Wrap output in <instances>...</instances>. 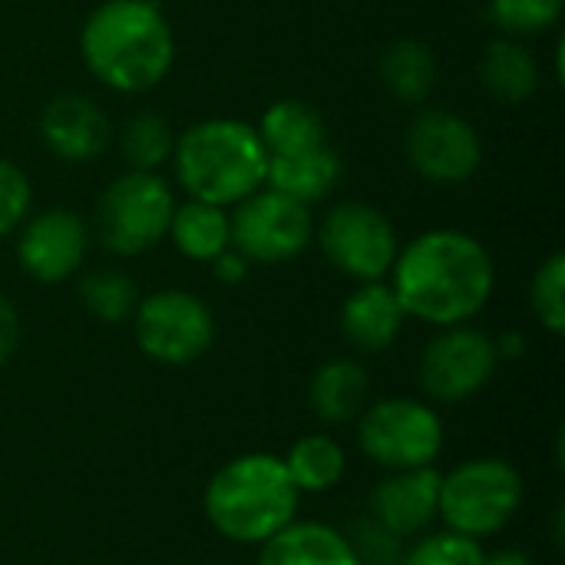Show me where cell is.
Listing matches in <instances>:
<instances>
[{"instance_id":"21","label":"cell","mask_w":565,"mask_h":565,"mask_svg":"<svg viewBox=\"0 0 565 565\" xmlns=\"http://www.w3.org/2000/svg\"><path fill=\"white\" fill-rule=\"evenodd\" d=\"M377 76L381 86L404 106H424L440 79V66L434 50L424 40L414 36H401L394 43L384 46L381 60H377Z\"/></svg>"},{"instance_id":"17","label":"cell","mask_w":565,"mask_h":565,"mask_svg":"<svg viewBox=\"0 0 565 565\" xmlns=\"http://www.w3.org/2000/svg\"><path fill=\"white\" fill-rule=\"evenodd\" d=\"M341 175H344L341 152L331 142H324L318 149H305L291 156H268L265 185L301 205H315L334 192Z\"/></svg>"},{"instance_id":"26","label":"cell","mask_w":565,"mask_h":565,"mask_svg":"<svg viewBox=\"0 0 565 565\" xmlns=\"http://www.w3.org/2000/svg\"><path fill=\"white\" fill-rule=\"evenodd\" d=\"M175 132L159 113H136L119 132V152L136 172H159L172 159Z\"/></svg>"},{"instance_id":"25","label":"cell","mask_w":565,"mask_h":565,"mask_svg":"<svg viewBox=\"0 0 565 565\" xmlns=\"http://www.w3.org/2000/svg\"><path fill=\"white\" fill-rule=\"evenodd\" d=\"M79 305L103 324H122L139 305V288L122 268H96L79 278Z\"/></svg>"},{"instance_id":"12","label":"cell","mask_w":565,"mask_h":565,"mask_svg":"<svg viewBox=\"0 0 565 565\" xmlns=\"http://www.w3.org/2000/svg\"><path fill=\"white\" fill-rule=\"evenodd\" d=\"M411 169L434 185H463L483 166L480 129L450 109H420L404 132Z\"/></svg>"},{"instance_id":"33","label":"cell","mask_w":565,"mask_h":565,"mask_svg":"<svg viewBox=\"0 0 565 565\" xmlns=\"http://www.w3.org/2000/svg\"><path fill=\"white\" fill-rule=\"evenodd\" d=\"M20 348V315L17 305L0 291V364H7Z\"/></svg>"},{"instance_id":"28","label":"cell","mask_w":565,"mask_h":565,"mask_svg":"<svg viewBox=\"0 0 565 565\" xmlns=\"http://www.w3.org/2000/svg\"><path fill=\"white\" fill-rule=\"evenodd\" d=\"M530 308L536 321L559 338L565 331V255L553 252L540 262L533 281H530Z\"/></svg>"},{"instance_id":"9","label":"cell","mask_w":565,"mask_h":565,"mask_svg":"<svg viewBox=\"0 0 565 565\" xmlns=\"http://www.w3.org/2000/svg\"><path fill=\"white\" fill-rule=\"evenodd\" d=\"M328 265L344 278L384 281L401 252L394 222L371 202H338L315 228Z\"/></svg>"},{"instance_id":"34","label":"cell","mask_w":565,"mask_h":565,"mask_svg":"<svg viewBox=\"0 0 565 565\" xmlns=\"http://www.w3.org/2000/svg\"><path fill=\"white\" fill-rule=\"evenodd\" d=\"M493 341H497V354H500V361L523 358V351H526L523 334H503V338H493Z\"/></svg>"},{"instance_id":"22","label":"cell","mask_w":565,"mask_h":565,"mask_svg":"<svg viewBox=\"0 0 565 565\" xmlns=\"http://www.w3.org/2000/svg\"><path fill=\"white\" fill-rule=\"evenodd\" d=\"M258 136L268 156H291L305 149H318L328 142L324 116L305 99H278L258 119Z\"/></svg>"},{"instance_id":"5","label":"cell","mask_w":565,"mask_h":565,"mask_svg":"<svg viewBox=\"0 0 565 565\" xmlns=\"http://www.w3.org/2000/svg\"><path fill=\"white\" fill-rule=\"evenodd\" d=\"M523 507V477L503 457H473L440 473L437 520L450 533L487 540L513 523Z\"/></svg>"},{"instance_id":"1","label":"cell","mask_w":565,"mask_h":565,"mask_svg":"<svg viewBox=\"0 0 565 565\" xmlns=\"http://www.w3.org/2000/svg\"><path fill=\"white\" fill-rule=\"evenodd\" d=\"M391 288L407 318L434 328L470 324L493 298L497 265L477 235L430 228L397 252Z\"/></svg>"},{"instance_id":"6","label":"cell","mask_w":565,"mask_h":565,"mask_svg":"<svg viewBox=\"0 0 565 565\" xmlns=\"http://www.w3.org/2000/svg\"><path fill=\"white\" fill-rule=\"evenodd\" d=\"M175 205V192L159 172L126 169L103 189L93 215V235L109 255H146L166 242Z\"/></svg>"},{"instance_id":"3","label":"cell","mask_w":565,"mask_h":565,"mask_svg":"<svg viewBox=\"0 0 565 565\" xmlns=\"http://www.w3.org/2000/svg\"><path fill=\"white\" fill-rule=\"evenodd\" d=\"M169 162L189 199L222 209L258 192L268 172V152L258 129L228 116L192 122L175 136Z\"/></svg>"},{"instance_id":"20","label":"cell","mask_w":565,"mask_h":565,"mask_svg":"<svg viewBox=\"0 0 565 565\" xmlns=\"http://www.w3.org/2000/svg\"><path fill=\"white\" fill-rule=\"evenodd\" d=\"M258 550V565H358L341 530L311 520L288 523Z\"/></svg>"},{"instance_id":"18","label":"cell","mask_w":565,"mask_h":565,"mask_svg":"<svg viewBox=\"0 0 565 565\" xmlns=\"http://www.w3.org/2000/svg\"><path fill=\"white\" fill-rule=\"evenodd\" d=\"M308 404L321 424H354L371 404V374L354 358L324 361L308 384Z\"/></svg>"},{"instance_id":"4","label":"cell","mask_w":565,"mask_h":565,"mask_svg":"<svg viewBox=\"0 0 565 565\" xmlns=\"http://www.w3.org/2000/svg\"><path fill=\"white\" fill-rule=\"evenodd\" d=\"M298 500L301 493L295 490L281 457L242 454L212 473L202 510L222 540L238 546H262L288 523H295Z\"/></svg>"},{"instance_id":"24","label":"cell","mask_w":565,"mask_h":565,"mask_svg":"<svg viewBox=\"0 0 565 565\" xmlns=\"http://www.w3.org/2000/svg\"><path fill=\"white\" fill-rule=\"evenodd\" d=\"M285 470L298 493H328L334 490L348 473V454L344 447L328 434H305L291 444V450L281 457Z\"/></svg>"},{"instance_id":"19","label":"cell","mask_w":565,"mask_h":565,"mask_svg":"<svg viewBox=\"0 0 565 565\" xmlns=\"http://www.w3.org/2000/svg\"><path fill=\"white\" fill-rule=\"evenodd\" d=\"M480 86L503 106H523L540 89V63L516 36H497L480 53Z\"/></svg>"},{"instance_id":"10","label":"cell","mask_w":565,"mask_h":565,"mask_svg":"<svg viewBox=\"0 0 565 565\" xmlns=\"http://www.w3.org/2000/svg\"><path fill=\"white\" fill-rule=\"evenodd\" d=\"M228 215L232 248L252 265H285L308 252L315 242V218L308 205L262 185Z\"/></svg>"},{"instance_id":"13","label":"cell","mask_w":565,"mask_h":565,"mask_svg":"<svg viewBox=\"0 0 565 565\" xmlns=\"http://www.w3.org/2000/svg\"><path fill=\"white\" fill-rule=\"evenodd\" d=\"M89 252V228L70 209H43L23 218L17 235V262L26 278L60 285L73 278Z\"/></svg>"},{"instance_id":"7","label":"cell","mask_w":565,"mask_h":565,"mask_svg":"<svg viewBox=\"0 0 565 565\" xmlns=\"http://www.w3.org/2000/svg\"><path fill=\"white\" fill-rule=\"evenodd\" d=\"M354 424L361 454L387 473L434 467L444 450L440 414L414 397H384L367 404Z\"/></svg>"},{"instance_id":"35","label":"cell","mask_w":565,"mask_h":565,"mask_svg":"<svg viewBox=\"0 0 565 565\" xmlns=\"http://www.w3.org/2000/svg\"><path fill=\"white\" fill-rule=\"evenodd\" d=\"M483 565H536L526 553H520V550H503V553H493V556H487V563Z\"/></svg>"},{"instance_id":"2","label":"cell","mask_w":565,"mask_h":565,"mask_svg":"<svg viewBox=\"0 0 565 565\" xmlns=\"http://www.w3.org/2000/svg\"><path fill=\"white\" fill-rule=\"evenodd\" d=\"M79 56L93 79L122 96H139L172 73L175 33L152 0H103L83 20Z\"/></svg>"},{"instance_id":"30","label":"cell","mask_w":565,"mask_h":565,"mask_svg":"<svg viewBox=\"0 0 565 565\" xmlns=\"http://www.w3.org/2000/svg\"><path fill=\"white\" fill-rule=\"evenodd\" d=\"M487 553L477 540L460 533H424L411 550H404L401 565H483Z\"/></svg>"},{"instance_id":"23","label":"cell","mask_w":565,"mask_h":565,"mask_svg":"<svg viewBox=\"0 0 565 565\" xmlns=\"http://www.w3.org/2000/svg\"><path fill=\"white\" fill-rule=\"evenodd\" d=\"M166 238H172V245L179 248V255H185L189 262L209 265L225 248H232L228 212L222 205H209V202L189 199V202L175 205Z\"/></svg>"},{"instance_id":"31","label":"cell","mask_w":565,"mask_h":565,"mask_svg":"<svg viewBox=\"0 0 565 565\" xmlns=\"http://www.w3.org/2000/svg\"><path fill=\"white\" fill-rule=\"evenodd\" d=\"M30 202L33 189L26 172L10 159H0V242L23 225V218L30 215Z\"/></svg>"},{"instance_id":"8","label":"cell","mask_w":565,"mask_h":565,"mask_svg":"<svg viewBox=\"0 0 565 565\" xmlns=\"http://www.w3.org/2000/svg\"><path fill=\"white\" fill-rule=\"evenodd\" d=\"M129 321L139 351L166 367L195 364L215 344L212 308L199 295L182 288H162L139 298Z\"/></svg>"},{"instance_id":"32","label":"cell","mask_w":565,"mask_h":565,"mask_svg":"<svg viewBox=\"0 0 565 565\" xmlns=\"http://www.w3.org/2000/svg\"><path fill=\"white\" fill-rule=\"evenodd\" d=\"M209 268H212V278L215 281H222V285H242L245 278H248V271H252V262L242 255V252H235V248H225L218 258H212L209 262Z\"/></svg>"},{"instance_id":"27","label":"cell","mask_w":565,"mask_h":565,"mask_svg":"<svg viewBox=\"0 0 565 565\" xmlns=\"http://www.w3.org/2000/svg\"><path fill=\"white\" fill-rule=\"evenodd\" d=\"M490 20L503 30V36H540L559 26L565 0H487Z\"/></svg>"},{"instance_id":"11","label":"cell","mask_w":565,"mask_h":565,"mask_svg":"<svg viewBox=\"0 0 565 565\" xmlns=\"http://www.w3.org/2000/svg\"><path fill=\"white\" fill-rule=\"evenodd\" d=\"M497 367L500 354L493 334L473 324H454L440 328V334L427 341L417 364V381L430 401L460 404L477 397L493 381Z\"/></svg>"},{"instance_id":"15","label":"cell","mask_w":565,"mask_h":565,"mask_svg":"<svg viewBox=\"0 0 565 565\" xmlns=\"http://www.w3.org/2000/svg\"><path fill=\"white\" fill-rule=\"evenodd\" d=\"M440 473L434 467L394 470L367 497V513L394 536H424L437 520Z\"/></svg>"},{"instance_id":"29","label":"cell","mask_w":565,"mask_h":565,"mask_svg":"<svg viewBox=\"0 0 565 565\" xmlns=\"http://www.w3.org/2000/svg\"><path fill=\"white\" fill-rule=\"evenodd\" d=\"M341 536L348 540L358 565H401L404 550H407V540L394 536L371 513H361V516L348 520Z\"/></svg>"},{"instance_id":"16","label":"cell","mask_w":565,"mask_h":565,"mask_svg":"<svg viewBox=\"0 0 565 565\" xmlns=\"http://www.w3.org/2000/svg\"><path fill=\"white\" fill-rule=\"evenodd\" d=\"M404 308L391 285L361 281L341 305V334L361 354L387 351L404 331Z\"/></svg>"},{"instance_id":"14","label":"cell","mask_w":565,"mask_h":565,"mask_svg":"<svg viewBox=\"0 0 565 565\" xmlns=\"http://www.w3.org/2000/svg\"><path fill=\"white\" fill-rule=\"evenodd\" d=\"M36 129H40L43 146L70 166H83V162L99 159L113 142L109 116L99 109V103H93L83 93L53 96L40 109Z\"/></svg>"}]
</instances>
